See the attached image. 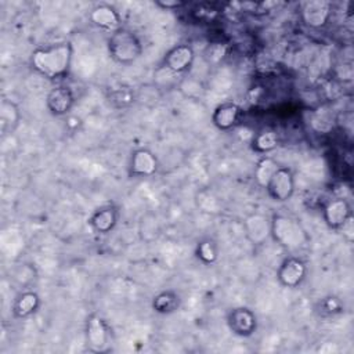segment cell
<instances>
[{"label":"cell","mask_w":354,"mask_h":354,"mask_svg":"<svg viewBox=\"0 0 354 354\" xmlns=\"http://www.w3.org/2000/svg\"><path fill=\"white\" fill-rule=\"evenodd\" d=\"M72 61V46L69 41L39 47L30 55L32 68L47 79H57L68 73Z\"/></svg>","instance_id":"cell-1"},{"label":"cell","mask_w":354,"mask_h":354,"mask_svg":"<svg viewBox=\"0 0 354 354\" xmlns=\"http://www.w3.org/2000/svg\"><path fill=\"white\" fill-rule=\"evenodd\" d=\"M108 53L113 61L122 65H130L140 58L142 44L131 30L118 28L108 39Z\"/></svg>","instance_id":"cell-2"},{"label":"cell","mask_w":354,"mask_h":354,"mask_svg":"<svg viewBox=\"0 0 354 354\" xmlns=\"http://www.w3.org/2000/svg\"><path fill=\"white\" fill-rule=\"evenodd\" d=\"M271 235L285 249L297 250L306 245L307 235L301 224L290 216L275 214L271 220Z\"/></svg>","instance_id":"cell-3"},{"label":"cell","mask_w":354,"mask_h":354,"mask_svg":"<svg viewBox=\"0 0 354 354\" xmlns=\"http://www.w3.org/2000/svg\"><path fill=\"white\" fill-rule=\"evenodd\" d=\"M266 189L274 201H288L295 191V177L292 170L288 167H278L268 180Z\"/></svg>","instance_id":"cell-4"},{"label":"cell","mask_w":354,"mask_h":354,"mask_svg":"<svg viewBox=\"0 0 354 354\" xmlns=\"http://www.w3.org/2000/svg\"><path fill=\"white\" fill-rule=\"evenodd\" d=\"M307 272L306 263L299 257H288L282 261L277 271V278L281 285L286 288H296L301 283Z\"/></svg>","instance_id":"cell-5"},{"label":"cell","mask_w":354,"mask_h":354,"mask_svg":"<svg viewBox=\"0 0 354 354\" xmlns=\"http://www.w3.org/2000/svg\"><path fill=\"white\" fill-rule=\"evenodd\" d=\"M86 342L91 351H102L108 346L109 332L105 321L97 315L91 314L86 322Z\"/></svg>","instance_id":"cell-6"},{"label":"cell","mask_w":354,"mask_h":354,"mask_svg":"<svg viewBox=\"0 0 354 354\" xmlns=\"http://www.w3.org/2000/svg\"><path fill=\"white\" fill-rule=\"evenodd\" d=\"M194 61V50L187 44H177L163 57V66L171 72L180 73L187 71Z\"/></svg>","instance_id":"cell-7"},{"label":"cell","mask_w":354,"mask_h":354,"mask_svg":"<svg viewBox=\"0 0 354 354\" xmlns=\"http://www.w3.org/2000/svg\"><path fill=\"white\" fill-rule=\"evenodd\" d=\"M324 218L326 224L333 230H342V227L353 218L351 207L348 202L343 198H336L328 202L324 209Z\"/></svg>","instance_id":"cell-8"},{"label":"cell","mask_w":354,"mask_h":354,"mask_svg":"<svg viewBox=\"0 0 354 354\" xmlns=\"http://www.w3.org/2000/svg\"><path fill=\"white\" fill-rule=\"evenodd\" d=\"M301 18L310 28H321L330 18V4L324 0L307 1L303 4Z\"/></svg>","instance_id":"cell-9"},{"label":"cell","mask_w":354,"mask_h":354,"mask_svg":"<svg viewBox=\"0 0 354 354\" xmlns=\"http://www.w3.org/2000/svg\"><path fill=\"white\" fill-rule=\"evenodd\" d=\"M158 162L155 155L147 149L140 148L136 149L130 158V174L136 177H147L152 176L156 171Z\"/></svg>","instance_id":"cell-10"},{"label":"cell","mask_w":354,"mask_h":354,"mask_svg":"<svg viewBox=\"0 0 354 354\" xmlns=\"http://www.w3.org/2000/svg\"><path fill=\"white\" fill-rule=\"evenodd\" d=\"M47 108L53 115H65L73 105L75 97L69 87L66 86H58L53 88L47 95Z\"/></svg>","instance_id":"cell-11"},{"label":"cell","mask_w":354,"mask_h":354,"mask_svg":"<svg viewBox=\"0 0 354 354\" xmlns=\"http://www.w3.org/2000/svg\"><path fill=\"white\" fill-rule=\"evenodd\" d=\"M228 325L235 335L249 336L256 329V317L248 308H235L228 315Z\"/></svg>","instance_id":"cell-12"},{"label":"cell","mask_w":354,"mask_h":354,"mask_svg":"<svg viewBox=\"0 0 354 354\" xmlns=\"http://www.w3.org/2000/svg\"><path fill=\"white\" fill-rule=\"evenodd\" d=\"M246 235L253 243H261L271 234V221L260 213H254L246 218Z\"/></svg>","instance_id":"cell-13"},{"label":"cell","mask_w":354,"mask_h":354,"mask_svg":"<svg viewBox=\"0 0 354 354\" xmlns=\"http://www.w3.org/2000/svg\"><path fill=\"white\" fill-rule=\"evenodd\" d=\"M90 19L94 25L102 29H111L112 32L118 29L120 17L116 10L108 4H100L90 12Z\"/></svg>","instance_id":"cell-14"},{"label":"cell","mask_w":354,"mask_h":354,"mask_svg":"<svg viewBox=\"0 0 354 354\" xmlns=\"http://www.w3.org/2000/svg\"><path fill=\"white\" fill-rule=\"evenodd\" d=\"M116 221H118L116 210L111 206H105V207H101V209L95 210L91 214V217L88 220V224L91 225V228L95 232L106 234L115 227Z\"/></svg>","instance_id":"cell-15"},{"label":"cell","mask_w":354,"mask_h":354,"mask_svg":"<svg viewBox=\"0 0 354 354\" xmlns=\"http://www.w3.org/2000/svg\"><path fill=\"white\" fill-rule=\"evenodd\" d=\"M239 115V106L236 104H231V102H225L218 105L213 115H212V120L213 124L220 129V130H228L230 127H232L238 119Z\"/></svg>","instance_id":"cell-16"},{"label":"cell","mask_w":354,"mask_h":354,"mask_svg":"<svg viewBox=\"0 0 354 354\" xmlns=\"http://www.w3.org/2000/svg\"><path fill=\"white\" fill-rule=\"evenodd\" d=\"M39 306V296L35 292H25L22 293L15 304H14V314L19 318H25L36 311Z\"/></svg>","instance_id":"cell-17"},{"label":"cell","mask_w":354,"mask_h":354,"mask_svg":"<svg viewBox=\"0 0 354 354\" xmlns=\"http://www.w3.org/2000/svg\"><path fill=\"white\" fill-rule=\"evenodd\" d=\"M279 166L275 163V160H272L271 158H263L259 163L257 167L254 170V177L257 180V183L261 187H266L268 180L271 178V176L274 174V171L278 169Z\"/></svg>","instance_id":"cell-18"},{"label":"cell","mask_w":354,"mask_h":354,"mask_svg":"<svg viewBox=\"0 0 354 354\" xmlns=\"http://www.w3.org/2000/svg\"><path fill=\"white\" fill-rule=\"evenodd\" d=\"M178 306V297L173 292H162L153 299V308L158 313H171Z\"/></svg>","instance_id":"cell-19"},{"label":"cell","mask_w":354,"mask_h":354,"mask_svg":"<svg viewBox=\"0 0 354 354\" xmlns=\"http://www.w3.org/2000/svg\"><path fill=\"white\" fill-rule=\"evenodd\" d=\"M198 257L205 263H213L217 257V250L213 242L205 241L198 245Z\"/></svg>","instance_id":"cell-20"},{"label":"cell","mask_w":354,"mask_h":354,"mask_svg":"<svg viewBox=\"0 0 354 354\" xmlns=\"http://www.w3.org/2000/svg\"><path fill=\"white\" fill-rule=\"evenodd\" d=\"M277 145V137L274 133L267 131V133H261L257 136L256 141H254V147L259 151H268L271 148H274Z\"/></svg>","instance_id":"cell-21"},{"label":"cell","mask_w":354,"mask_h":354,"mask_svg":"<svg viewBox=\"0 0 354 354\" xmlns=\"http://www.w3.org/2000/svg\"><path fill=\"white\" fill-rule=\"evenodd\" d=\"M159 4H160V6H163V7H166V8H170V7H178V6H181V3H178V1H177V3H176V1H174V3H167V1H166V3H159Z\"/></svg>","instance_id":"cell-22"}]
</instances>
